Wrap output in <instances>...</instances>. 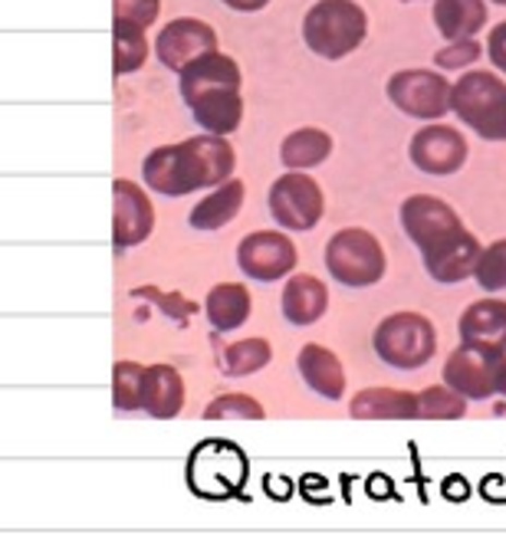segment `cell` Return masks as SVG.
<instances>
[{"label": "cell", "mask_w": 506, "mask_h": 558, "mask_svg": "<svg viewBox=\"0 0 506 558\" xmlns=\"http://www.w3.org/2000/svg\"><path fill=\"white\" fill-rule=\"evenodd\" d=\"M493 4H499V8H506V0H493Z\"/></svg>", "instance_id": "37"}, {"label": "cell", "mask_w": 506, "mask_h": 558, "mask_svg": "<svg viewBox=\"0 0 506 558\" xmlns=\"http://www.w3.org/2000/svg\"><path fill=\"white\" fill-rule=\"evenodd\" d=\"M385 266H388V259H385L378 236L362 227H346V230L333 233L326 243V269L336 283H342L349 290L375 287L385 276Z\"/></svg>", "instance_id": "6"}, {"label": "cell", "mask_w": 506, "mask_h": 558, "mask_svg": "<svg viewBox=\"0 0 506 558\" xmlns=\"http://www.w3.org/2000/svg\"><path fill=\"white\" fill-rule=\"evenodd\" d=\"M204 417L207 421H264L267 411H264V404L257 398H250L243 391H230V395L214 398L204 408Z\"/></svg>", "instance_id": "30"}, {"label": "cell", "mask_w": 506, "mask_h": 558, "mask_svg": "<svg viewBox=\"0 0 506 558\" xmlns=\"http://www.w3.org/2000/svg\"><path fill=\"white\" fill-rule=\"evenodd\" d=\"M297 372L303 375L306 388L313 395H320L323 401H342L346 368H342V359L336 352H329L326 345L306 342L297 355Z\"/></svg>", "instance_id": "18"}, {"label": "cell", "mask_w": 506, "mask_h": 558, "mask_svg": "<svg viewBox=\"0 0 506 558\" xmlns=\"http://www.w3.org/2000/svg\"><path fill=\"white\" fill-rule=\"evenodd\" d=\"M155 230V207L148 201V194L119 178L112 184V240H116V250H129V246H138L152 236Z\"/></svg>", "instance_id": "15"}, {"label": "cell", "mask_w": 506, "mask_h": 558, "mask_svg": "<svg viewBox=\"0 0 506 558\" xmlns=\"http://www.w3.org/2000/svg\"><path fill=\"white\" fill-rule=\"evenodd\" d=\"M477 283L486 293H503L506 290V240H496L483 246L480 266H477Z\"/></svg>", "instance_id": "31"}, {"label": "cell", "mask_w": 506, "mask_h": 558, "mask_svg": "<svg viewBox=\"0 0 506 558\" xmlns=\"http://www.w3.org/2000/svg\"><path fill=\"white\" fill-rule=\"evenodd\" d=\"M188 483L204 499H230L246 483V457L230 440H201L188 457Z\"/></svg>", "instance_id": "7"}, {"label": "cell", "mask_w": 506, "mask_h": 558, "mask_svg": "<svg viewBox=\"0 0 506 558\" xmlns=\"http://www.w3.org/2000/svg\"><path fill=\"white\" fill-rule=\"evenodd\" d=\"M267 204H270V217L284 230H293V233L313 230L323 220V210H326L323 187L303 171H287L284 178H277L274 187H270Z\"/></svg>", "instance_id": "8"}, {"label": "cell", "mask_w": 506, "mask_h": 558, "mask_svg": "<svg viewBox=\"0 0 506 558\" xmlns=\"http://www.w3.org/2000/svg\"><path fill=\"white\" fill-rule=\"evenodd\" d=\"M506 359L483 355L477 349H454L444 362V385L457 391L463 401H486L499 391V368Z\"/></svg>", "instance_id": "12"}, {"label": "cell", "mask_w": 506, "mask_h": 558, "mask_svg": "<svg viewBox=\"0 0 506 558\" xmlns=\"http://www.w3.org/2000/svg\"><path fill=\"white\" fill-rule=\"evenodd\" d=\"M250 290L243 283H217L207 293L204 313H207V326L214 332H237L246 319H250Z\"/></svg>", "instance_id": "22"}, {"label": "cell", "mask_w": 506, "mask_h": 558, "mask_svg": "<svg viewBox=\"0 0 506 558\" xmlns=\"http://www.w3.org/2000/svg\"><path fill=\"white\" fill-rule=\"evenodd\" d=\"M450 112L486 142H506V83L493 73L473 70L454 83Z\"/></svg>", "instance_id": "4"}, {"label": "cell", "mask_w": 506, "mask_h": 558, "mask_svg": "<svg viewBox=\"0 0 506 558\" xmlns=\"http://www.w3.org/2000/svg\"><path fill=\"white\" fill-rule=\"evenodd\" d=\"M460 345L493 359H506V303L477 300L460 313Z\"/></svg>", "instance_id": "17"}, {"label": "cell", "mask_w": 506, "mask_h": 558, "mask_svg": "<svg viewBox=\"0 0 506 558\" xmlns=\"http://www.w3.org/2000/svg\"><path fill=\"white\" fill-rule=\"evenodd\" d=\"M499 395L506 398V362H503V368H499Z\"/></svg>", "instance_id": "36"}, {"label": "cell", "mask_w": 506, "mask_h": 558, "mask_svg": "<svg viewBox=\"0 0 506 558\" xmlns=\"http://www.w3.org/2000/svg\"><path fill=\"white\" fill-rule=\"evenodd\" d=\"M237 165L233 145L220 135H194L178 145H161L142 161V178L155 194L184 197L201 187H220Z\"/></svg>", "instance_id": "1"}, {"label": "cell", "mask_w": 506, "mask_h": 558, "mask_svg": "<svg viewBox=\"0 0 506 558\" xmlns=\"http://www.w3.org/2000/svg\"><path fill=\"white\" fill-rule=\"evenodd\" d=\"M398 214H401L405 233L411 236V243H414L421 253H427V250L437 246L441 240H447V236L467 230L463 220H460V214H457L447 201H441V197H434V194H411V197L401 204Z\"/></svg>", "instance_id": "11"}, {"label": "cell", "mask_w": 506, "mask_h": 558, "mask_svg": "<svg viewBox=\"0 0 506 558\" xmlns=\"http://www.w3.org/2000/svg\"><path fill=\"white\" fill-rule=\"evenodd\" d=\"M333 151V138L329 132L323 129H300L293 135L284 138L280 145V161L290 168V171H306V168H316L329 158Z\"/></svg>", "instance_id": "25"}, {"label": "cell", "mask_w": 506, "mask_h": 558, "mask_svg": "<svg viewBox=\"0 0 506 558\" xmlns=\"http://www.w3.org/2000/svg\"><path fill=\"white\" fill-rule=\"evenodd\" d=\"M237 266L257 283H280L297 269V243L284 230H253L237 246Z\"/></svg>", "instance_id": "10"}, {"label": "cell", "mask_w": 506, "mask_h": 558, "mask_svg": "<svg viewBox=\"0 0 506 558\" xmlns=\"http://www.w3.org/2000/svg\"><path fill=\"white\" fill-rule=\"evenodd\" d=\"M486 53H490L493 66H496L499 73H506V24H499V27H493V31H490Z\"/></svg>", "instance_id": "34"}, {"label": "cell", "mask_w": 506, "mask_h": 558, "mask_svg": "<svg viewBox=\"0 0 506 558\" xmlns=\"http://www.w3.org/2000/svg\"><path fill=\"white\" fill-rule=\"evenodd\" d=\"M145 57H148L145 31L129 24V21H112V66H116V76L142 70Z\"/></svg>", "instance_id": "27"}, {"label": "cell", "mask_w": 506, "mask_h": 558, "mask_svg": "<svg viewBox=\"0 0 506 558\" xmlns=\"http://www.w3.org/2000/svg\"><path fill=\"white\" fill-rule=\"evenodd\" d=\"M224 4L230 8V11H264L267 4H270V0H224Z\"/></svg>", "instance_id": "35"}, {"label": "cell", "mask_w": 506, "mask_h": 558, "mask_svg": "<svg viewBox=\"0 0 506 558\" xmlns=\"http://www.w3.org/2000/svg\"><path fill=\"white\" fill-rule=\"evenodd\" d=\"M434 24L447 44L473 40V34L486 24L483 0H434Z\"/></svg>", "instance_id": "24"}, {"label": "cell", "mask_w": 506, "mask_h": 558, "mask_svg": "<svg viewBox=\"0 0 506 558\" xmlns=\"http://www.w3.org/2000/svg\"><path fill=\"white\" fill-rule=\"evenodd\" d=\"M142 388H145V365L138 362H116L112 368V401L119 411H142Z\"/></svg>", "instance_id": "29"}, {"label": "cell", "mask_w": 506, "mask_h": 558, "mask_svg": "<svg viewBox=\"0 0 506 558\" xmlns=\"http://www.w3.org/2000/svg\"><path fill=\"white\" fill-rule=\"evenodd\" d=\"M385 93H388L391 106L401 109L405 116L434 122V119L447 116L454 86L434 70H401L388 80Z\"/></svg>", "instance_id": "9"}, {"label": "cell", "mask_w": 506, "mask_h": 558, "mask_svg": "<svg viewBox=\"0 0 506 558\" xmlns=\"http://www.w3.org/2000/svg\"><path fill=\"white\" fill-rule=\"evenodd\" d=\"M178 93L204 135L227 138L240 129V66L227 53H207L178 76Z\"/></svg>", "instance_id": "2"}, {"label": "cell", "mask_w": 506, "mask_h": 558, "mask_svg": "<svg viewBox=\"0 0 506 558\" xmlns=\"http://www.w3.org/2000/svg\"><path fill=\"white\" fill-rule=\"evenodd\" d=\"M274 359V345L267 339H240L233 345L224 349L220 355V365H224V375L227 378H246V375H257L270 365Z\"/></svg>", "instance_id": "26"}, {"label": "cell", "mask_w": 506, "mask_h": 558, "mask_svg": "<svg viewBox=\"0 0 506 558\" xmlns=\"http://www.w3.org/2000/svg\"><path fill=\"white\" fill-rule=\"evenodd\" d=\"M405 4H411V0H405Z\"/></svg>", "instance_id": "38"}, {"label": "cell", "mask_w": 506, "mask_h": 558, "mask_svg": "<svg viewBox=\"0 0 506 558\" xmlns=\"http://www.w3.org/2000/svg\"><path fill=\"white\" fill-rule=\"evenodd\" d=\"M467 414V401L447 385H431L418 391V421H460Z\"/></svg>", "instance_id": "28"}, {"label": "cell", "mask_w": 506, "mask_h": 558, "mask_svg": "<svg viewBox=\"0 0 506 558\" xmlns=\"http://www.w3.org/2000/svg\"><path fill=\"white\" fill-rule=\"evenodd\" d=\"M243 197H246L243 181L240 178H230L227 184L214 187L201 204H194V210L188 214V223L194 230H220V227H227L240 214Z\"/></svg>", "instance_id": "23"}, {"label": "cell", "mask_w": 506, "mask_h": 558, "mask_svg": "<svg viewBox=\"0 0 506 558\" xmlns=\"http://www.w3.org/2000/svg\"><path fill=\"white\" fill-rule=\"evenodd\" d=\"M356 421H418V395L405 388H362L349 401Z\"/></svg>", "instance_id": "20"}, {"label": "cell", "mask_w": 506, "mask_h": 558, "mask_svg": "<svg viewBox=\"0 0 506 558\" xmlns=\"http://www.w3.org/2000/svg\"><path fill=\"white\" fill-rule=\"evenodd\" d=\"M477 57H480V44H477V40H460V44H447V47L434 57V63H437L441 70H463V66H470Z\"/></svg>", "instance_id": "33"}, {"label": "cell", "mask_w": 506, "mask_h": 558, "mask_svg": "<svg viewBox=\"0 0 506 558\" xmlns=\"http://www.w3.org/2000/svg\"><path fill=\"white\" fill-rule=\"evenodd\" d=\"M411 165L424 174L444 178L463 168L467 161V138L450 129V125H424L421 132H414L411 145H408Z\"/></svg>", "instance_id": "14"}, {"label": "cell", "mask_w": 506, "mask_h": 558, "mask_svg": "<svg viewBox=\"0 0 506 558\" xmlns=\"http://www.w3.org/2000/svg\"><path fill=\"white\" fill-rule=\"evenodd\" d=\"M369 34V14L356 0H320L306 11L303 40L323 60H342L362 47Z\"/></svg>", "instance_id": "3"}, {"label": "cell", "mask_w": 506, "mask_h": 558, "mask_svg": "<svg viewBox=\"0 0 506 558\" xmlns=\"http://www.w3.org/2000/svg\"><path fill=\"white\" fill-rule=\"evenodd\" d=\"M112 21H129L142 31H148L158 14H161V0H112Z\"/></svg>", "instance_id": "32"}, {"label": "cell", "mask_w": 506, "mask_h": 558, "mask_svg": "<svg viewBox=\"0 0 506 558\" xmlns=\"http://www.w3.org/2000/svg\"><path fill=\"white\" fill-rule=\"evenodd\" d=\"M280 310L290 326H300V329L313 326L329 310V290L323 279H316L310 272H293L280 293Z\"/></svg>", "instance_id": "19"}, {"label": "cell", "mask_w": 506, "mask_h": 558, "mask_svg": "<svg viewBox=\"0 0 506 558\" xmlns=\"http://www.w3.org/2000/svg\"><path fill=\"white\" fill-rule=\"evenodd\" d=\"M375 355L395 372H418L437 352V332L421 313H391L372 336Z\"/></svg>", "instance_id": "5"}, {"label": "cell", "mask_w": 506, "mask_h": 558, "mask_svg": "<svg viewBox=\"0 0 506 558\" xmlns=\"http://www.w3.org/2000/svg\"><path fill=\"white\" fill-rule=\"evenodd\" d=\"M184 408V378L171 365H148L142 388V411L155 421H171Z\"/></svg>", "instance_id": "21"}, {"label": "cell", "mask_w": 506, "mask_h": 558, "mask_svg": "<svg viewBox=\"0 0 506 558\" xmlns=\"http://www.w3.org/2000/svg\"><path fill=\"white\" fill-rule=\"evenodd\" d=\"M480 256H483V246L470 230H460V233L441 240L437 246H431L427 253H421L427 276L441 287H457L463 279L477 276Z\"/></svg>", "instance_id": "16"}, {"label": "cell", "mask_w": 506, "mask_h": 558, "mask_svg": "<svg viewBox=\"0 0 506 558\" xmlns=\"http://www.w3.org/2000/svg\"><path fill=\"white\" fill-rule=\"evenodd\" d=\"M155 53H158V63L165 70H174L178 76L197 63L201 57L207 53H217V34L210 24H201V21H191V17H181V21H171L158 31V40H155Z\"/></svg>", "instance_id": "13"}]
</instances>
